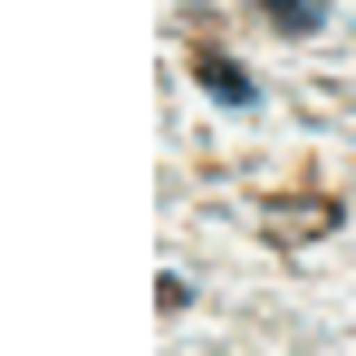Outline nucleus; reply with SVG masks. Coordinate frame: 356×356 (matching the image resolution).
Instances as JSON below:
<instances>
[{
	"mask_svg": "<svg viewBox=\"0 0 356 356\" xmlns=\"http://www.w3.org/2000/svg\"><path fill=\"white\" fill-rule=\"evenodd\" d=\"M202 87H212V97H222V106H250V77H241L232 58H202Z\"/></svg>",
	"mask_w": 356,
	"mask_h": 356,
	"instance_id": "nucleus-1",
	"label": "nucleus"
}]
</instances>
